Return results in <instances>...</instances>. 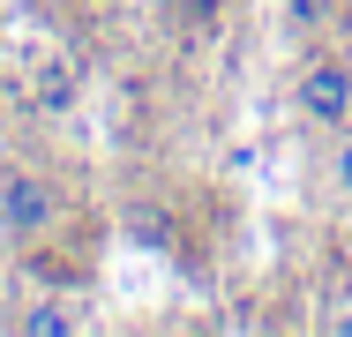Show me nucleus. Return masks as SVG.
<instances>
[{
	"instance_id": "obj_1",
	"label": "nucleus",
	"mask_w": 352,
	"mask_h": 337,
	"mask_svg": "<svg viewBox=\"0 0 352 337\" xmlns=\"http://www.w3.org/2000/svg\"><path fill=\"white\" fill-rule=\"evenodd\" d=\"M60 217H68V202H60L53 173H38L23 157H0V240L8 248H23V255L53 248L60 240Z\"/></svg>"
},
{
	"instance_id": "obj_2",
	"label": "nucleus",
	"mask_w": 352,
	"mask_h": 337,
	"mask_svg": "<svg viewBox=\"0 0 352 337\" xmlns=\"http://www.w3.org/2000/svg\"><path fill=\"white\" fill-rule=\"evenodd\" d=\"M292 113H300L315 135L352 128V61L338 45H322V53L300 61V75H292Z\"/></svg>"
},
{
	"instance_id": "obj_3",
	"label": "nucleus",
	"mask_w": 352,
	"mask_h": 337,
	"mask_svg": "<svg viewBox=\"0 0 352 337\" xmlns=\"http://www.w3.org/2000/svg\"><path fill=\"white\" fill-rule=\"evenodd\" d=\"M75 98H82V75H75L68 53H53V61L38 67V90H30L38 120H60V113H75Z\"/></svg>"
},
{
	"instance_id": "obj_4",
	"label": "nucleus",
	"mask_w": 352,
	"mask_h": 337,
	"mask_svg": "<svg viewBox=\"0 0 352 337\" xmlns=\"http://www.w3.org/2000/svg\"><path fill=\"white\" fill-rule=\"evenodd\" d=\"M15 330H23V337H68V330H82V315L60 307V300H38V307L15 315Z\"/></svg>"
},
{
	"instance_id": "obj_5",
	"label": "nucleus",
	"mask_w": 352,
	"mask_h": 337,
	"mask_svg": "<svg viewBox=\"0 0 352 337\" xmlns=\"http://www.w3.org/2000/svg\"><path fill=\"white\" fill-rule=\"evenodd\" d=\"M322 180H330V195L352 202V128L330 135V150H322Z\"/></svg>"
},
{
	"instance_id": "obj_6",
	"label": "nucleus",
	"mask_w": 352,
	"mask_h": 337,
	"mask_svg": "<svg viewBox=\"0 0 352 337\" xmlns=\"http://www.w3.org/2000/svg\"><path fill=\"white\" fill-rule=\"evenodd\" d=\"M330 15H338V0H285V30L292 38H322Z\"/></svg>"
},
{
	"instance_id": "obj_7",
	"label": "nucleus",
	"mask_w": 352,
	"mask_h": 337,
	"mask_svg": "<svg viewBox=\"0 0 352 337\" xmlns=\"http://www.w3.org/2000/svg\"><path fill=\"white\" fill-rule=\"evenodd\" d=\"M173 8V23H188V30H210L217 15H225V0H165Z\"/></svg>"
},
{
	"instance_id": "obj_8",
	"label": "nucleus",
	"mask_w": 352,
	"mask_h": 337,
	"mask_svg": "<svg viewBox=\"0 0 352 337\" xmlns=\"http://www.w3.org/2000/svg\"><path fill=\"white\" fill-rule=\"evenodd\" d=\"M330 330H338V337H352V307H345V315H338V323H330Z\"/></svg>"
}]
</instances>
